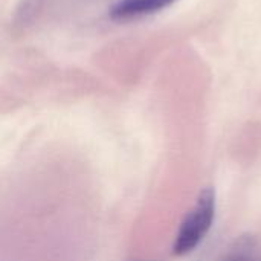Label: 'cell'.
Here are the masks:
<instances>
[{"label":"cell","instance_id":"obj_1","mask_svg":"<svg viewBox=\"0 0 261 261\" xmlns=\"http://www.w3.org/2000/svg\"><path fill=\"white\" fill-rule=\"evenodd\" d=\"M216 217V193L213 188H205L194 206L188 211L176 234L173 251L176 255H185L194 251L210 232Z\"/></svg>","mask_w":261,"mask_h":261},{"label":"cell","instance_id":"obj_2","mask_svg":"<svg viewBox=\"0 0 261 261\" xmlns=\"http://www.w3.org/2000/svg\"><path fill=\"white\" fill-rule=\"evenodd\" d=\"M176 0H118L110 8V17L115 20H128L159 12Z\"/></svg>","mask_w":261,"mask_h":261},{"label":"cell","instance_id":"obj_3","mask_svg":"<svg viewBox=\"0 0 261 261\" xmlns=\"http://www.w3.org/2000/svg\"><path fill=\"white\" fill-rule=\"evenodd\" d=\"M219 261H261V243L252 236L240 237Z\"/></svg>","mask_w":261,"mask_h":261}]
</instances>
